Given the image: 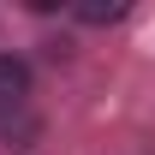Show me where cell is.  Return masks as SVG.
Segmentation results:
<instances>
[{
	"label": "cell",
	"instance_id": "6da1fadb",
	"mask_svg": "<svg viewBox=\"0 0 155 155\" xmlns=\"http://www.w3.org/2000/svg\"><path fill=\"white\" fill-rule=\"evenodd\" d=\"M24 96H30V66L12 60V54H0V107L6 101H24Z\"/></svg>",
	"mask_w": 155,
	"mask_h": 155
},
{
	"label": "cell",
	"instance_id": "7a4b0ae2",
	"mask_svg": "<svg viewBox=\"0 0 155 155\" xmlns=\"http://www.w3.org/2000/svg\"><path fill=\"white\" fill-rule=\"evenodd\" d=\"M119 12H125V6H78L84 24H107V18H119Z\"/></svg>",
	"mask_w": 155,
	"mask_h": 155
}]
</instances>
